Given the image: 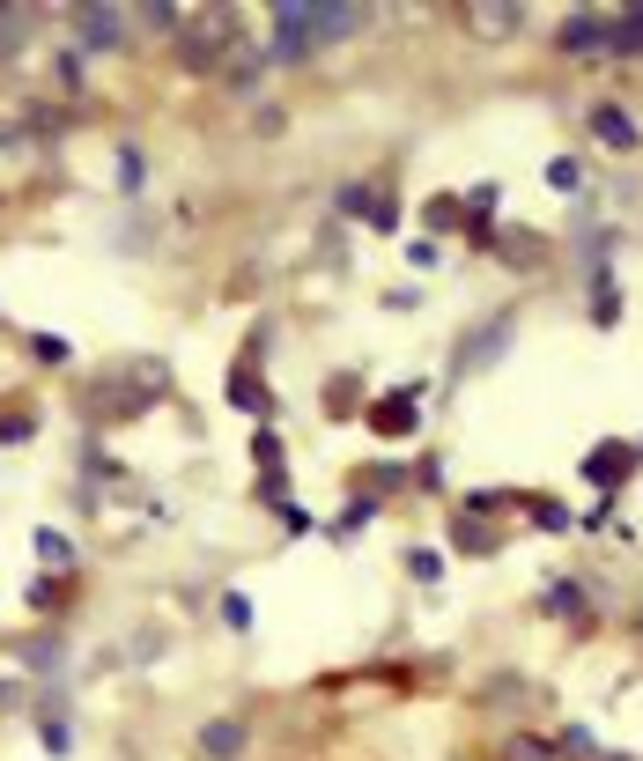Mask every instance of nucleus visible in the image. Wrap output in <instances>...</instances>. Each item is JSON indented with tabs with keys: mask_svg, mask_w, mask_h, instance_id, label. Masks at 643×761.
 <instances>
[{
	"mask_svg": "<svg viewBox=\"0 0 643 761\" xmlns=\"http://www.w3.org/2000/svg\"><path fill=\"white\" fill-rule=\"evenodd\" d=\"M230 52H237V8H185V23H178V60L207 74V67H230Z\"/></svg>",
	"mask_w": 643,
	"mask_h": 761,
	"instance_id": "nucleus-1",
	"label": "nucleus"
},
{
	"mask_svg": "<svg viewBox=\"0 0 643 761\" xmlns=\"http://www.w3.org/2000/svg\"><path fill=\"white\" fill-rule=\"evenodd\" d=\"M311 45V0H281L274 8V60H304Z\"/></svg>",
	"mask_w": 643,
	"mask_h": 761,
	"instance_id": "nucleus-2",
	"label": "nucleus"
},
{
	"mask_svg": "<svg viewBox=\"0 0 643 761\" xmlns=\"http://www.w3.org/2000/svg\"><path fill=\"white\" fill-rule=\"evenodd\" d=\"M363 23H370V8H355V0H311V45H340Z\"/></svg>",
	"mask_w": 643,
	"mask_h": 761,
	"instance_id": "nucleus-3",
	"label": "nucleus"
},
{
	"mask_svg": "<svg viewBox=\"0 0 643 761\" xmlns=\"http://www.w3.org/2000/svg\"><path fill=\"white\" fill-rule=\"evenodd\" d=\"M510 326H518V318H510V311H496V318L481 326V340H466V348H459V370H481V363H496V355L510 348Z\"/></svg>",
	"mask_w": 643,
	"mask_h": 761,
	"instance_id": "nucleus-4",
	"label": "nucleus"
},
{
	"mask_svg": "<svg viewBox=\"0 0 643 761\" xmlns=\"http://www.w3.org/2000/svg\"><path fill=\"white\" fill-rule=\"evenodd\" d=\"M244 739H252V732H244V717H207V725H200V754L207 761H237Z\"/></svg>",
	"mask_w": 643,
	"mask_h": 761,
	"instance_id": "nucleus-5",
	"label": "nucleus"
},
{
	"mask_svg": "<svg viewBox=\"0 0 643 761\" xmlns=\"http://www.w3.org/2000/svg\"><path fill=\"white\" fill-rule=\"evenodd\" d=\"M74 37L82 45H126V23L119 8H74Z\"/></svg>",
	"mask_w": 643,
	"mask_h": 761,
	"instance_id": "nucleus-6",
	"label": "nucleus"
},
{
	"mask_svg": "<svg viewBox=\"0 0 643 761\" xmlns=\"http://www.w3.org/2000/svg\"><path fill=\"white\" fill-rule=\"evenodd\" d=\"M414 407H422L414 392H392V399H377V407H370V429H377V436H407V429H414Z\"/></svg>",
	"mask_w": 643,
	"mask_h": 761,
	"instance_id": "nucleus-7",
	"label": "nucleus"
},
{
	"mask_svg": "<svg viewBox=\"0 0 643 761\" xmlns=\"http://www.w3.org/2000/svg\"><path fill=\"white\" fill-rule=\"evenodd\" d=\"M518 15L525 8H510V0H496V8H466V30H474V37H510Z\"/></svg>",
	"mask_w": 643,
	"mask_h": 761,
	"instance_id": "nucleus-8",
	"label": "nucleus"
},
{
	"mask_svg": "<svg viewBox=\"0 0 643 761\" xmlns=\"http://www.w3.org/2000/svg\"><path fill=\"white\" fill-rule=\"evenodd\" d=\"M592 133L607 148H629L636 141V126H629V111H621V104H592Z\"/></svg>",
	"mask_w": 643,
	"mask_h": 761,
	"instance_id": "nucleus-9",
	"label": "nucleus"
},
{
	"mask_svg": "<svg viewBox=\"0 0 643 761\" xmlns=\"http://www.w3.org/2000/svg\"><path fill=\"white\" fill-rule=\"evenodd\" d=\"M30 15H37V8H0V52H15V45L30 37Z\"/></svg>",
	"mask_w": 643,
	"mask_h": 761,
	"instance_id": "nucleus-10",
	"label": "nucleus"
},
{
	"mask_svg": "<svg viewBox=\"0 0 643 761\" xmlns=\"http://www.w3.org/2000/svg\"><path fill=\"white\" fill-rule=\"evenodd\" d=\"M230 399H237V407H252V414H267V407H274V399H267V385H259V377H244V370L230 377Z\"/></svg>",
	"mask_w": 643,
	"mask_h": 761,
	"instance_id": "nucleus-11",
	"label": "nucleus"
},
{
	"mask_svg": "<svg viewBox=\"0 0 643 761\" xmlns=\"http://www.w3.org/2000/svg\"><path fill=\"white\" fill-rule=\"evenodd\" d=\"M607 45H621V52H643V8H621V23H614V37Z\"/></svg>",
	"mask_w": 643,
	"mask_h": 761,
	"instance_id": "nucleus-12",
	"label": "nucleus"
},
{
	"mask_svg": "<svg viewBox=\"0 0 643 761\" xmlns=\"http://www.w3.org/2000/svg\"><path fill=\"white\" fill-rule=\"evenodd\" d=\"M222 82H230V89H259V60H252V52H230V67H222Z\"/></svg>",
	"mask_w": 643,
	"mask_h": 761,
	"instance_id": "nucleus-13",
	"label": "nucleus"
},
{
	"mask_svg": "<svg viewBox=\"0 0 643 761\" xmlns=\"http://www.w3.org/2000/svg\"><path fill=\"white\" fill-rule=\"evenodd\" d=\"M37 555L67 569V562H74V540H67V532H52V525H45V532H37Z\"/></svg>",
	"mask_w": 643,
	"mask_h": 761,
	"instance_id": "nucleus-14",
	"label": "nucleus"
},
{
	"mask_svg": "<svg viewBox=\"0 0 643 761\" xmlns=\"http://www.w3.org/2000/svg\"><path fill=\"white\" fill-rule=\"evenodd\" d=\"M222 621H230V629H252V599L230 592V599H222Z\"/></svg>",
	"mask_w": 643,
	"mask_h": 761,
	"instance_id": "nucleus-15",
	"label": "nucleus"
},
{
	"mask_svg": "<svg viewBox=\"0 0 643 761\" xmlns=\"http://www.w3.org/2000/svg\"><path fill=\"white\" fill-rule=\"evenodd\" d=\"M23 436H30V414H23V407L0 414V444H23Z\"/></svg>",
	"mask_w": 643,
	"mask_h": 761,
	"instance_id": "nucleus-16",
	"label": "nucleus"
},
{
	"mask_svg": "<svg viewBox=\"0 0 643 761\" xmlns=\"http://www.w3.org/2000/svg\"><path fill=\"white\" fill-rule=\"evenodd\" d=\"M370 207H377L370 185H348V193H340V215H370Z\"/></svg>",
	"mask_w": 643,
	"mask_h": 761,
	"instance_id": "nucleus-17",
	"label": "nucleus"
},
{
	"mask_svg": "<svg viewBox=\"0 0 643 761\" xmlns=\"http://www.w3.org/2000/svg\"><path fill=\"white\" fill-rule=\"evenodd\" d=\"M52 74H60V89H82V60H74V52H60V67H52Z\"/></svg>",
	"mask_w": 643,
	"mask_h": 761,
	"instance_id": "nucleus-18",
	"label": "nucleus"
}]
</instances>
